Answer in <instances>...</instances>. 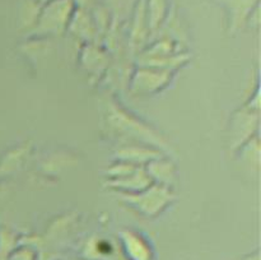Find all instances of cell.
<instances>
[{"label": "cell", "instance_id": "1", "mask_svg": "<svg viewBox=\"0 0 261 260\" xmlns=\"http://www.w3.org/2000/svg\"><path fill=\"white\" fill-rule=\"evenodd\" d=\"M75 8L74 0H50L41 5L36 22L31 27L32 35L46 37L63 33L68 28Z\"/></svg>", "mask_w": 261, "mask_h": 260}, {"label": "cell", "instance_id": "2", "mask_svg": "<svg viewBox=\"0 0 261 260\" xmlns=\"http://www.w3.org/2000/svg\"><path fill=\"white\" fill-rule=\"evenodd\" d=\"M119 196L135 211L147 217H154L160 214L175 199L171 188L154 183L139 193L119 194Z\"/></svg>", "mask_w": 261, "mask_h": 260}, {"label": "cell", "instance_id": "3", "mask_svg": "<svg viewBox=\"0 0 261 260\" xmlns=\"http://www.w3.org/2000/svg\"><path fill=\"white\" fill-rule=\"evenodd\" d=\"M259 127V111L245 106L233 114L228 130V140L232 149L239 150L245 143L255 137V132Z\"/></svg>", "mask_w": 261, "mask_h": 260}, {"label": "cell", "instance_id": "4", "mask_svg": "<svg viewBox=\"0 0 261 260\" xmlns=\"http://www.w3.org/2000/svg\"><path fill=\"white\" fill-rule=\"evenodd\" d=\"M171 71L162 69L150 68V66H139L134 71L130 82V91L134 94L147 96L160 92L166 88L172 78Z\"/></svg>", "mask_w": 261, "mask_h": 260}, {"label": "cell", "instance_id": "5", "mask_svg": "<svg viewBox=\"0 0 261 260\" xmlns=\"http://www.w3.org/2000/svg\"><path fill=\"white\" fill-rule=\"evenodd\" d=\"M227 15V28L231 35L247 24L252 13L260 7V0H219Z\"/></svg>", "mask_w": 261, "mask_h": 260}, {"label": "cell", "instance_id": "6", "mask_svg": "<svg viewBox=\"0 0 261 260\" xmlns=\"http://www.w3.org/2000/svg\"><path fill=\"white\" fill-rule=\"evenodd\" d=\"M107 181H109L107 186L112 190L119 191V194L139 193L153 184L148 173L145 172L144 167H139L134 172L124 176V177L110 178Z\"/></svg>", "mask_w": 261, "mask_h": 260}, {"label": "cell", "instance_id": "7", "mask_svg": "<svg viewBox=\"0 0 261 260\" xmlns=\"http://www.w3.org/2000/svg\"><path fill=\"white\" fill-rule=\"evenodd\" d=\"M115 157L119 161H125V162H129L132 165L144 167L150 161L157 160V158L163 157V155L160 149L152 148L149 145L129 144L119 148Z\"/></svg>", "mask_w": 261, "mask_h": 260}, {"label": "cell", "instance_id": "8", "mask_svg": "<svg viewBox=\"0 0 261 260\" xmlns=\"http://www.w3.org/2000/svg\"><path fill=\"white\" fill-rule=\"evenodd\" d=\"M144 170L150 177L152 183L167 186V188H172V185L175 184V166H173L172 162L165 160L163 157L150 161L149 163L144 166Z\"/></svg>", "mask_w": 261, "mask_h": 260}, {"label": "cell", "instance_id": "9", "mask_svg": "<svg viewBox=\"0 0 261 260\" xmlns=\"http://www.w3.org/2000/svg\"><path fill=\"white\" fill-rule=\"evenodd\" d=\"M170 10L168 0H144L145 19H147L149 37L158 32Z\"/></svg>", "mask_w": 261, "mask_h": 260}, {"label": "cell", "instance_id": "10", "mask_svg": "<svg viewBox=\"0 0 261 260\" xmlns=\"http://www.w3.org/2000/svg\"><path fill=\"white\" fill-rule=\"evenodd\" d=\"M148 36H149V31H148L147 19H145L144 0H138V4L135 7L134 20H133L132 42L137 46H142Z\"/></svg>", "mask_w": 261, "mask_h": 260}, {"label": "cell", "instance_id": "11", "mask_svg": "<svg viewBox=\"0 0 261 260\" xmlns=\"http://www.w3.org/2000/svg\"><path fill=\"white\" fill-rule=\"evenodd\" d=\"M68 28H70L76 35L83 36L86 38H92L94 31L93 19L89 17L88 12L84 8H75Z\"/></svg>", "mask_w": 261, "mask_h": 260}, {"label": "cell", "instance_id": "12", "mask_svg": "<svg viewBox=\"0 0 261 260\" xmlns=\"http://www.w3.org/2000/svg\"><path fill=\"white\" fill-rule=\"evenodd\" d=\"M124 244L126 246L127 251L132 255H134L138 259H144L147 256V247L144 242L132 232H125L124 233Z\"/></svg>", "mask_w": 261, "mask_h": 260}, {"label": "cell", "instance_id": "13", "mask_svg": "<svg viewBox=\"0 0 261 260\" xmlns=\"http://www.w3.org/2000/svg\"><path fill=\"white\" fill-rule=\"evenodd\" d=\"M139 166L132 165L129 162H125V161H119L116 160L109 168L106 170L107 177L110 178H117V177H124V176L130 175L132 172H134L135 170H138Z\"/></svg>", "mask_w": 261, "mask_h": 260}, {"label": "cell", "instance_id": "14", "mask_svg": "<svg viewBox=\"0 0 261 260\" xmlns=\"http://www.w3.org/2000/svg\"><path fill=\"white\" fill-rule=\"evenodd\" d=\"M35 2L37 3V4L43 5V4H46V3H47V2H50V0H35Z\"/></svg>", "mask_w": 261, "mask_h": 260}]
</instances>
